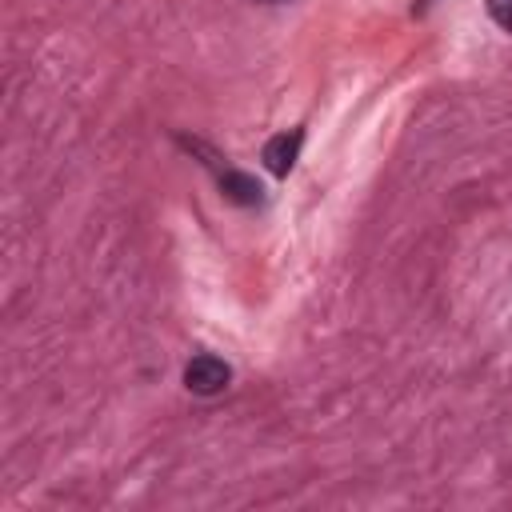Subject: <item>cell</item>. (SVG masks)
<instances>
[{
    "instance_id": "cell-1",
    "label": "cell",
    "mask_w": 512,
    "mask_h": 512,
    "mask_svg": "<svg viewBox=\"0 0 512 512\" xmlns=\"http://www.w3.org/2000/svg\"><path fill=\"white\" fill-rule=\"evenodd\" d=\"M228 380H232V368L220 356H212V352H200V356H192L184 364V384L196 396H216V392L228 388Z\"/></svg>"
},
{
    "instance_id": "cell-2",
    "label": "cell",
    "mask_w": 512,
    "mask_h": 512,
    "mask_svg": "<svg viewBox=\"0 0 512 512\" xmlns=\"http://www.w3.org/2000/svg\"><path fill=\"white\" fill-rule=\"evenodd\" d=\"M300 140H304V132H300V128H292V132H280V136H272V140L264 144V164H268V168H272L276 176H288V172H292V164H296Z\"/></svg>"
},
{
    "instance_id": "cell-3",
    "label": "cell",
    "mask_w": 512,
    "mask_h": 512,
    "mask_svg": "<svg viewBox=\"0 0 512 512\" xmlns=\"http://www.w3.org/2000/svg\"><path fill=\"white\" fill-rule=\"evenodd\" d=\"M220 188H224V196H228V200H236V204H256V200H260V184H256L252 176L236 172V168H224Z\"/></svg>"
},
{
    "instance_id": "cell-4",
    "label": "cell",
    "mask_w": 512,
    "mask_h": 512,
    "mask_svg": "<svg viewBox=\"0 0 512 512\" xmlns=\"http://www.w3.org/2000/svg\"><path fill=\"white\" fill-rule=\"evenodd\" d=\"M488 16H492L504 32H512V0H488Z\"/></svg>"
},
{
    "instance_id": "cell-5",
    "label": "cell",
    "mask_w": 512,
    "mask_h": 512,
    "mask_svg": "<svg viewBox=\"0 0 512 512\" xmlns=\"http://www.w3.org/2000/svg\"><path fill=\"white\" fill-rule=\"evenodd\" d=\"M260 4H284V0H260Z\"/></svg>"
}]
</instances>
